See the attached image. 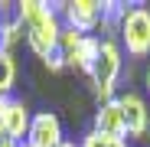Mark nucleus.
Segmentation results:
<instances>
[{"label": "nucleus", "instance_id": "f257e3e1", "mask_svg": "<svg viewBox=\"0 0 150 147\" xmlns=\"http://www.w3.org/2000/svg\"><path fill=\"white\" fill-rule=\"evenodd\" d=\"M16 13L23 20V43L26 49L46 65L52 56H59V36H62V16L56 4L46 0H20Z\"/></svg>", "mask_w": 150, "mask_h": 147}, {"label": "nucleus", "instance_id": "f03ea898", "mask_svg": "<svg viewBox=\"0 0 150 147\" xmlns=\"http://www.w3.org/2000/svg\"><path fill=\"white\" fill-rule=\"evenodd\" d=\"M124 62L127 56L121 53L117 39H101V49H98V59H95V69H91V95L95 102H111L117 98V85H121V75H124Z\"/></svg>", "mask_w": 150, "mask_h": 147}, {"label": "nucleus", "instance_id": "7ed1b4c3", "mask_svg": "<svg viewBox=\"0 0 150 147\" xmlns=\"http://www.w3.org/2000/svg\"><path fill=\"white\" fill-rule=\"evenodd\" d=\"M117 46L127 59H150V4H127L117 30Z\"/></svg>", "mask_w": 150, "mask_h": 147}, {"label": "nucleus", "instance_id": "20e7f679", "mask_svg": "<svg viewBox=\"0 0 150 147\" xmlns=\"http://www.w3.org/2000/svg\"><path fill=\"white\" fill-rule=\"evenodd\" d=\"M117 108H121L124 134H127L131 147L134 144L147 147L150 144V102H147V95H140L134 88H124V92H117Z\"/></svg>", "mask_w": 150, "mask_h": 147}, {"label": "nucleus", "instance_id": "39448f33", "mask_svg": "<svg viewBox=\"0 0 150 147\" xmlns=\"http://www.w3.org/2000/svg\"><path fill=\"white\" fill-rule=\"evenodd\" d=\"M98 49H101V36H85V33H75L69 26H62L59 36V53L65 59V69L79 72V75H91L95 59H98Z\"/></svg>", "mask_w": 150, "mask_h": 147}, {"label": "nucleus", "instance_id": "423d86ee", "mask_svg": "<svg viewBox=\"0 0 150 147\" xmlns=\"http://www.w3.org/2000/svg\"><path fill=\"white\" fill-rule=\"evenodd\" d=\"M101 7L105 0H65V4H56L62 26L85 33V36H98V26H101Z\"/></svg>", "mask_w": 150, "mask_h": 147}, {"label": "nucleus", "instance_id": "0eeeda50", "mask_svg": "<svg viewBox=\"0 0 150 147\" xmlns=\"http://www.w3.org/2000/svg\"><path fill=\"white\" fill-rule=\"evenodd\" d=\"M30 121H33V111L23 98H16V95L4 98L0 95V137H10V141L23 144L26 131H30Z\"/></svg>", "mask_w": 150, "mask_h": 147}, {"label": "nucleus", "instance_id": "6e6552de", "mask_svg": "<svg viewBox=\"0 0 150 147\" xmlns=\"http://www.w3.org/2000/svg\"><path fill=\"white\" fill-rule=\"evenodd\" d=\"M65 141V131H62V121L56 111H33V121H30V131H26V141L30 147H62Z\"/></svg>", "mask_w": 150, "mask_h": 147}, {"label": "nucleus", "instance_id": "1a4fd4ad", "mask_svg": "<svg viewBox=\"0 0 150 147\" xmlns=\"http://www.w3.org/2000/svg\"><path fill=\"white\" fill-rule=\"evenodd\" d=\"M88 128H91V131H98V134L127 137V134H124V118H121V108H117V98L95 105V111H91V124H88Z\"/></svg>", "mask_w": 150, "mask_h": 147}, {"label": "nucleus", "instance_id": "9d476101", "mask_svg": "<svg viewBox=\"0 0 150 147\" xmlns=\"http://www.w3.org/2000/svg\"><path fill=\"white\" fill-rule=\"evenodd\" d=\"M124 10H127V4H121V0H105V7H101V26H98V36L101 39H117Z\"/></svg>", "mask_w": 150, "mask_h": 147}, {"label": "nucleus", "instance_id": "9b49d317", "mask_svg": "<svg viewBox=\"0 0 150 147\" xmlns=\"http://www.w3.org/2000/svg\"><path fill=\"white\" fill-rule=\"evenodd\" d=\"M16 75H20L16 56H13V53H4V49H0V95H4V98H10V95H13Z\"/></svg>", "mask_w": 150, "mask_h": 147}, {"label": "nucleus", "instance_id": "f8f14e48", "mask_svg": "<svg viewBox=\"0 0 150 147\" xmlns=\"http://www.w3.org/2000/svg\"><path fill=\"white\" fill-rule=\"evenodd\" d=\"M79 147H131L127 137H111V134H98V131H85L79 137Z\"/></svg>", "mask_w": 150, "mask_h": 147}, {"label": "nucleus", "instance_id": "ddd939ff", "mask_svg": "<svg viewBox=\"0 0 150 147\" xmlns=\"http://www.w3.org/2000/svg\"><path fill=\"white\" fill-rule=\"evenodd\" d=\"M144 92H147V102H150V62L144 65Z\"/></svg>", "mask_w": 150, "mask_h": 147}, {"label": "nucleus", "instance_id": "4468645a", "mask_svg": "<svg viewBox=\"0 0 150 147\" xmlns=\"http://www.w3.org/2000/svg\"><path fill=\"white\" fill-rule=\"evenodd\" d=\"M0 147H23V144H16V141H10V137H0Z\"/></svg>", "mask_w": 150, "mask_h": 147}, {"label": "nucleus", "instance_id": "2eb2a0df", "mask_svg": "<svg viewBox=\"0 0 150 147\" xmlns=\"http://www.w3.org/2000/svg\"><path fill=\"white\" fill-rule=\"evenodd\" d=\"M23 147H30V144H23Z\"/></svg>", "mask_w": 150, "mask_h": 147}]
</instances>
